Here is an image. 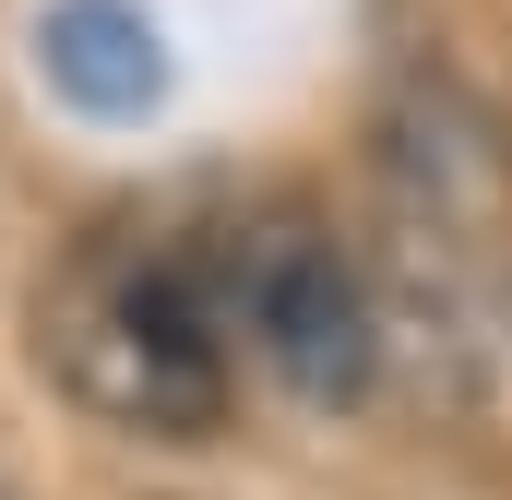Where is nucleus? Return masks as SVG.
Listing matches in <instances>:
<instances>
[{"instance_id": "f257e3e1", "label": "nucleus", "mask_w": 512, "mask_h": 500, "mask_svg": "<svg viewBox=\"0 0 512 500\" xmlns=\"http://www.w3.org/2000/svg\"><path fill=\"white\" fill-rule=\"evenodd\" d=\"M227 298L215 250H84L36 298V346L108 429L203 441L227 417Z\"/></svg>"}, {"instance_id": "f03ea898", "label": "nucleus", "mask_w": 512, "mask_h": 500, "mask_svg": "<svg viewBox=\"0 0 512 500\" xmlns=\"http://www.w3.org/2000/svg\"><path fill=\"white\" fill-rule=\"evenodd\" d=\"M215 298H227V322L251 334V358L298 405H358L382 381V310H370L358 262L322 227H298V215L215 250Z\"/></svg>"}, {"instance_id": "7ed1b4c3", "label": "nucleus", "mask_w": 512, "mask_h": 500, "mask_svg": "<svg viewBox=\"0 0 512 500\" xmlns=\"http://www.w3.org/2000/svg\"><path fill=\"white\" fill-rule=\"evenodd\" d=\"M382 203H393V239L417 262H465V250L501 227L512 203V155H501V120L453 84V72H405L382 96Z\"/></svg>"}, {"instance_id": "20e7f679", "label": "nucleus", "mask_w": 512, "mask_h": 500, "mask_svg": "<svg viewBox=\"0 0 512 500\" xmlns=\"http://www.w3.org/2000/svg\"><path fill=\"white\" fill-rule=\"evenodd\" d=\"M36 60L84 120H155L167 108V36L143 0H48Z\"/></svg>"}, {"instance_id": "39448f33", "label": "nucleus", "mask_w": 512, "mask_h": 500, "mask_svg": "<svg viewBox=\"0 0 512 500\" xmlns=\"http://www.w3.org/2000/svg\"><path fill=\"white\" fill-rule=\"evenodd\" d=\"M0 500H36V489H24V477H0Z\"/></svg>"}]
</instances>
